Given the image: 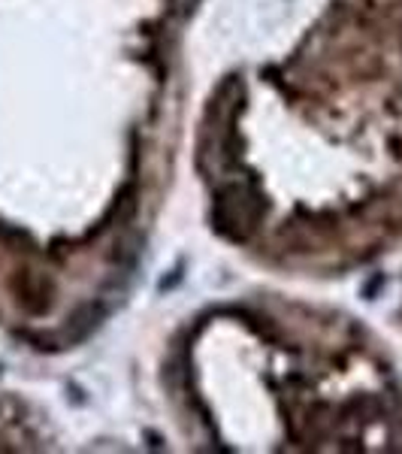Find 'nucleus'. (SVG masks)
<instances>
[{
	"label": "nucleus",
	"instance_id": "f257e3e1",
	"mask_svg": "<svg viewBox=\"0 0 402 454\" xmlns=\"http://www.w3.org/2000/svg\"><path fill=\"white\" fill-rule=\"evenodd\" d=\"M218 233L228 239H248L258 231L263 218V200L251 185H224L215 197V209H212Z\"/></svg>",
	"mask_w": 402,
	"mask_h": 454
}]
</instances>
